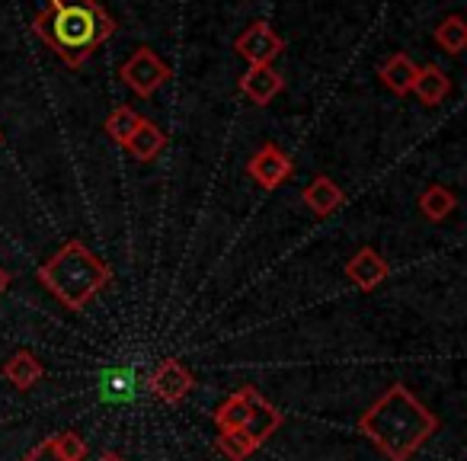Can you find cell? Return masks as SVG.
<instances>
[{
	"instance_id": "obj_1",
	"label": "cell",
	"mask_w": 467,
	"mask_h": 461,
	"mask_svg": "<svg viewBox=\"0 0 467 461\" xmlns=\"http://www.w3.org/2000/svg\"><path fill=\"white\" fill-rule=\"evenodd\" d=\"M33 33L67 68H84L90 55L112 39L116 20L99 0H46V10L33 16Z\"/></svg>"
},
{
	"instance_id": "obj_18",
	"label": "cell",
	"mask_w": 467,
	"mask_h": 461,
	"mask_svg": "<svg viewBox=\"0 0 467 461\" xmlns=\"http://www.w3.org/2000/svg\"><path fill=\"white\" fill-rule=\"evenodd\" d=\"M458 208V199H454V193L448 186H439V183H432V186L422 189L420 195V212L426 215L429 221H445L448 215Z\"/></svg>"
},
{
	"instance_id": "obj_16",
	"label": "cell",
	"mask_w": 467,
	"mask_h": 461,
	"mask_svg": "<svg viewBox=\"0 0 467 461\" xmlns=\"http://www.w3.org/2000/svg\"><path fill=\"white\" fill-rule=\"evenodd\" d=\"M250 391H254V384H247V388L234 391L231 397H224V401L218 403V410H214V426L241 429L244 420H247V410H250Z\"/></svg>"
},
{
	"instance_id": "obj_23",
	"label": "cell",
	"mask_w": 467,
	"mask_h": 461,
	"mask_svg": "<svg viewBox=\"0 0 467 461\" xmlns=\"http://www.w3.org/2000/svg\"><path fill=\"white\" fill-rule=\"evenodd\" d=\"M20 461H61V458L52 452V445H48V435H46V439H42L39 445L33 448V452H26V455H23Z\"/></svg>"
},
{
	"instance_id": "obj_2",
	"label": "cell",
	"mask_w": 467,
	"mask_h": 461,
	"mask_svg": "<svg viewBox=\"0 0 467 461\" xmlns=\"http://www.w3.org/2000/svg\"><path fill=\"white\" fill-rule=\"evenodd\" d=\"M358 429L390 461H410L439 429V420L410 394L407 384H390L362 414Z\"/></svg>"
},
{
	"instance_id": "obj_3",
	"label": "cell",
	"mask_w": 467,
	"mask_h": 461,
	"mask_svg": "<svg viewBox=\"0 0 467 461\" xmlns=\"http://www.w3.org/2000/svg\"><path fill=\"white\" fill-rule=\"evenodd\" d=\"M39 282L67 311H84L99 292L112 286V269L84 241H67L39 267Z\"/></svg>"
},
{
	"instance_id": "obj_24",
	"label": "cell",
	"mask_w": 467,
	"mask_h": 461,
	"mask_svg": "<svg viewBox=\"0 0 467 461\" xmlns=\"http://www.w3.org/2000/svg\"><path fill=\"white\" fill-rule=\"evenodd\" d=\"M7 286H10V273L7 269H0V295L7 292Z\"/></svg>"
},
{
	"instance_id": "obj_21",
	"label": "cell",
	"mask_w": 467,
	"mask_h": 461,
	"mask_svg": "<svg viewBox=\"0 0 467 461\" xmlns=\"http://www.w3.org/2000/svg\"><path fill=\"white\" fill-rule=\"evenodd\" d=\"M138 375L129 369H112L109 375L103 378V397L106 401H129V397L138 394Z\"/></svg>"
},
{
	"instance_id": "obj_10",
	"label": "cell",
	"mask_w": 467,
	"mask_h": 461,
	"mask_svg": "<svg viewBox=\"0 0 467 461\" xmlns=\"http://www.w3.org/2000/svg\"><path fill=\"white\" fill-rule=\"evenodd\" d=\"M282 426V414L273 407V403L266 401V397L260 394V391H250V410H247V420H244V433L250 435V439L256 442V445H263V442L269 439V435L275 433V429Z\"/></svg>"
},
{
	"instance_id": "obj_7",
	"label": "cell",
	"mask_w": 467,
	"mask_h": 461,
	"mask_svg": "<svg viewBox=\"0 0 467 461\" xmlns=\"http://www.w3.org/2000/svg\"><path fill=\"white\" fill-rule=\"evenodd\" d=\"M195 388V378L180 359H163L157 365L154 378H150V391L154 397H161L163 403H180L189 397V391Z\"/></svg>"
},
{
	"instance_id": "obj_5",
	"label": "cell",
	"mask_w": 467,
	"mask_h": 461,
	"mask_svg": "<svg viewBox=\"0 0 467 461\" xmlns=\"http://www.w3.org/2000/svg\"><path fill=\"white\" fill-rule=\"evenodd\" d=\"M285 48V39L275 33L269 23H250L237 39H234V52L241 55L247 65H273Z\"/></svg>"
},
{
	"instance_id": "obj_6",
	"label": "cell",
	"mask_w": 467,
	"mask_h": 461,
	"mask_svg": "<svg viewBox=\"0 0 467 461\" xmlns=\"http://www.w3.org/2000/svg\"><path fill=\"white\" fill-rule=\"evenodd\" d=\"M247 173H250V180H254L256 186L266 189V193H273V189H279L282 183L292 180L295 161L279 148V144H263V148L250 157Z\"/></svg>"
},
{
	"instance_id": "obj_15",
	"label": "cell",
	"mask_w": 467,
	"mask_h": 461,
	"mask_svg": "<svg viewBox=\"0 0 467 461\" xmlns=\"http://www.w3.org/2000/svg\"><path fill=\"white\" fill-rule=\"evenodd\" d=\"M4 378H7L10 384H14L16 391H29V388H36V384L42 382V375H46V369H42V362L33 356V352H26V350H20V352H14V356L4 362Z\"/></svg>"
},
{
	"instance_id": "obj_13",
	"label": "cell",
	"mask_w": 467,
	"mask_h": 461,
	"mask_svg": "<svg viewBox=\"0 0 467 461\" xmlns=\"http://www.w3.org/2000/svg\"><path fill=\"white\" fill-rule=\"evenodd\" d=\"M410 93H416V100H420L422 106H439L441 100L451 93V78H448L439 65H422L420 71H416L413 90Z\"/></svg>"
},
{
	"instance_id": "obj_11",
	"label": "cell",
	"mask_w": 467,
	"mask_h": 461,
	"mask_svg": "<svg viewBox=\"0 0 467 461\" xmlns=\"http://www.w3.org/2000/svg\"><path fill=\"white\" fill-rule=\"evenodd\" d=\"M301 202H305L317 218H327V215H333L339 205H343L346 193L330 180V176H314V180L301 189Z\"/></svg>"
},
{
	"instance_id": "obj_17",
	"label": "cell",
	"mask_w": 467,
	"mask_h": 461,
	"mask_svg": "<svg viewBox=\"0 0 467 461\" xmlns=\"http://www.w3.org/2000/svg\"><path fill=\"white\" fill-rule=\"evenodd\" d=\"M432 39H435V46H439L441 52H448V55H454V58H458V55L467 48V23H464V16H458V14L445 16V20L432 29Z\"/></svg>"
},
{
	"instance_id": "obj_12",
	"label": "cell",
	"mask_w": 467,
	"mask_h": 461,
	"mask_svg": "<svg viewBox=\"0 0 467 461\" xmlns=\"http://www.w3.org/2000/svg\"><path fill=\"white\" fill-rule=\"evenodd\" d=\"M163 148H167V131H163L161 125L148 122V119H141L138 129L131 131V138L125 141V151L141 163L157 161V157L163 154Z\"/></svg>"
},
{
	"instance_id": "obj_4",
	"label": "cell",
	"mask_w": 467,
	"mask_h": 461,
	"mask_svg": "<svg viewBox=\"0 0 467 461\" xmlns=\"http://www.w3.org/2000/svg\"><path fill=\"white\" fill-rule=\"evenodd\" d=\"M170 78H173L170 65L148 46L135 48V52H131L129 58L119 65V80H122V84L141 100L154 97V93L161 90Z\"/></svg>"
},
{
	"instance_id": "obj_25",
	"label": "cell",
	"mask_w": 467,
	"mask_h": 461,
	"mask_svg": "<svg viewBox=\"0 0 467 461\" xmlns=\"http://www.w3.org/2000/svg\"><path fill=\"white\" fill-rule=\"evenodd\" d=\"M99 461H125V458H122V455H119V452H106Z\"/></svg>"
},
{
	"instance_id": "obj_19",
	"label": "cell",
	"mask_w": 467,
	"mask_h": 461,
	"mask_svg": "<svg viewBox=\"0 0 467 461\" xmlns=\"http://www.w3.org/2000/svg\"><path fill=\"white\" fill-rule=\"evenodd\" d=\"M256 448L260 445L244 429H218V452H224L231 461H247Z\"/></svg>"
},
{
	"instance_id": "obj_9",
	"label": "cell",
	"mask_w": 467,
	"mask_h": 461,
	"mask_svg": "<svg viewBox=\"0 0 467 461\" xmlns=\"http://www.w3.org/2000/svg\"><path fill=\"white\" fill-rule=\"evenodd\" d=\"M285 87V78L273 65H250L241 78V93L256 106H269Z\"/></svg>"
},
{
	"instance_id": "obj_8",
	"label": "cell",
	"mask_w": 467,
	"mask_h": 461,
	"mask_svg": "<svg viewBox=\"0 0 467 461\" xmlns=\"http://www.w3.org/2000/svg\"><path fill=\"white\" fill-rule=\"evenodd\" d=\"M388 276H390L388 260H384L375 247L356 250V254L349 257V263H346V279L356 288H362V292H375Z\"/></svg>"
},
{
	"instance_id": "obj_22",
	"label": "cell",
	"mask_w": 467,
	"mask_h": 461,
	"mask_svg": "<svg viewBox=\"0 0 467 461\" xmlns=\"http://www.w3.org/2000/svg\"><path fill=\"white\" fill-rule=\"evenodd\" d=\"M48 445L61 461H84L87 458V442L78 433H55L48 435Z\"/></svg>"
},
{
	"instance_id": "obj_20",
	"label": "cell",
	"mask_w": 467,
	"mask_h": 461,
	"mask_svg": "<svg viewBox=\"0 0 467 461\" xmlns=\"http://www.w3.org/2000/svg\"><path fill=\"white\" fill-rule=\"evenodd\" d=\"M138 122H141V116H138L131 106H116V110L106 116V135L125 148V141H129L131 131L138 129Z\"/></svg>"
},
{
	"instance_id": "obj_14",
	"label": "cell",
	"mask_w": 467,
	"mask_h": 461,
	"mask_svg": "<svg viewBox=\"0 0 467 461\" xmlns=\"http://www.w3.org/2000/svg\"><path fill=\"white\" fill-rule=\"evenodd\" d=\"M416 71H420V65H413V58H410V55L397 52V55H390V58L384 61L381 71H378V78H381V84L388 87L390 93H397V97H407V93L413 90Z\"/></svg>"
}]
</instances>
